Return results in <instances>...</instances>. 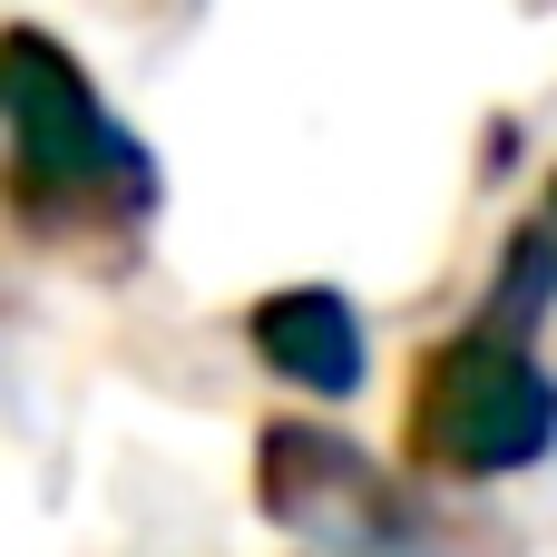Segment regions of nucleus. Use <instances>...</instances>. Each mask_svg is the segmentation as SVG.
Here are the masks:
<instances>
[{
    "mask_svg": "<svg viewBox=\"0 0 557 557\" xmlns=\"http://www.w3.org/2000/svg\"><path fill=\"white\" fill-rule=\"evenodd\" d=\"M0 98H10V166H20V196H69V206H117V215H147L157 176L137 157V137L98 108V88L78 78V59L49 39V29H10L0 39Z\"/></svg>",
    "mask_w": 557,
    "mask_h": 557,
    "instance_id": "obj_1",
    "label": "nucleus"
},
{
    "mask_svg": "<svg viewBox=\"0 0 557 557\" xmlns=\"http://www.w3.org/2000/svg\"><path fill=\"white\" fill-rule=\"evenodd\" d=\"M557 450V382L509 333H460L421 362L411 401V460L450 480H509Z\"/></svg>",
    "mask_w": 557,
    "mask_h": 557,
    "instance_id": "obj_2",
    "label": "nucleus"
},
{
    "mask_svg": "<svg viewBox=\"0 0 557 557\" xmlns=\"http://www.w3.org/2000/svg\"><path fill=\"white\" fill-rule=\"evenodd\" d=\"M264 509L323 548H352V557H392V548H421L411 529V499L392 490V470H372L352 441L333 431H304V421H274L264 431Z\"/></svg>",
    "mask_w": 557,
    "mask_h": 557,
    "instance_id": "obj_3",
    "label": "nucleus"
},
{
    "mask_svg": "<svg viewBox=\"0 0 557 557\" xmlns=\"http://www.w3.org/2000/svg\"><path fill=\"white\" fill-rule=\"evenodd\" d=\"M255 352L294 382V392H323V401H352L362 392V313L323 284H294V294H264L255 304Z\"/></svg>",
    "mask_w": 557,
    "mask_h": 557,
    "instance_id": "obj_4",
    "label": "nucleus"
}]
</instances>
